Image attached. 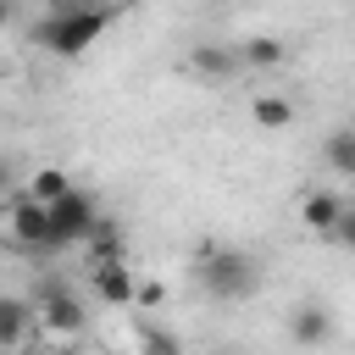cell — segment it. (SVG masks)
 I'll return each instance as SVG.
<instances>
[{"instance_id": "obj_3", "label": "cell", "mask_w": 355, "mask_h": 355, "mask_svg": "<svg viewBox=\"0 0 355 355\" xmlns=\"http://www.w3.org/2000/svg\"><path fill=\"white\" fill-rule=\"evenodd\" d=\"M194 277H200V288H205L211 300H222V305L250 300V294L261 288V266H255V255H250V250H233V244L205 250L200 266H194Z\"/></svg>"}, {"instance_id": "obj_11", "label": "cell", "mask_w": 355, "mask_h": 355, "mask_svg": "<svg viewBox=\"0 0 355 355\" xmlns=\"http://www.w3.org/2000/svg\"><path fill=\"white\" fill-rule=\"evenodd\" d=\"M183 67H189L194 78H211V83H222V78H233V72H239V55H233V44H189Z\"/></svg>"}, {"instance_id": "obj_18", "label": "cell", "mask_w": 355, "mask_h": 355, "mask_svg": "<svg viewBox=\"0 0 355 355\" xmlns=\"http://www.w3.org/2000/svg\"><path fill=\"white\" fill-rule=\"evenodd\" d=\"M17 194V166H11V155H0V200H11Z\"/></svg>"}, {"instance_id": "obj_15", "label": "cell", "mask_w": 355, "mask_h": 355, "mask_svg": "<svg viewBox=\"0 0 355 355\" xmlns=\"http://www.w3.org/2000/svg\"><path fill=\"white\" fill-rule=\"evenodd\" d=\"M67 189H78V183H72V172H67V166H39V172H33V178H28V183H22V194H28V200H33V205H55V200H61V194H67Z\"/></svg>"}, {"instance_id": "obj_13", "label": "cell", "mask_w": 355, "mask_h": 355, "mask_svg": "<svg viewBox=\"0 0 355 355\" xmlns=\"http://www.w3.org/2000/svg\"><path fill=\"white\" fill-rule=\"evenodd\" d=\"M233 55H239V67L272 72V67H283V61H288V44H283V39H272V33H255V39L233 44Z\"/></svg>"}, {"instance_id": "obj_6", "label": "cell", "mask_w": 355, "mask_h": 355, "mask_svg": "<svg viewBox=\"0 0 355 355\" xmlns=\"http://www.w3.org/2000/svg\"><path fill=\"white\" fill-rule=\"evenodd\" d=\"M349 216V200L338 194V189H305L300 194V222L311 227V233H327L333 239V227Z\"/></svg>"}, {"instance_id": "obj_5", "label": "cell", "mask_w": 355, "mask_h": 355, "mask_svg": "<svg viewBox=\"0 0 355 355\" xmlns=\"http://www.w3.org/2000/svg\"><path fill=\"white\" fill-rule=\"evenodd\" d=\"M6 239H11L17 250H39V255H44V244H50V227H44V205H33L22 189L6 200Z\"/></svg>"}, {"instance_id": "obj_10", "label": "cell", "mask_w": 355, "mask_h": 355, "mask_svg": "<svg viewBox=\"0 0 355 355\" xmlns=\"http://www.w3.org/2000/svg\"><path fill=\"white\" fill-rule=\"evenodd\" d=\"M89 288H94L100 305L128 311V305H133V266H128V261H122V266H94V272H89Z\"/></svg>"}, {"instance_id": "obj_14", "label": "cell", "mask_w": 355, "mask_h": 355, "mask_svg": "<svg viewBox=\"0 0 355 355\" xmlns=\"http://www.w3.org/2000/svg\"><path fill=\"white\" fill-rule=\"evenodd\" d=\"M133 355H183V338L150 316H133Z\"/></svg>"}, {"instance_id": "obj_7", "label": "cell", "mask_w": 355, "mask_h": 355, "mask_svg": "<svg viewBox=\"0 0 355 355\" xmlns=\"http://www.w3.org/2000/svg\"><path fill=\"white\" fill-rule=\"evenodd\" d=\"M83 255H89V272H94V266H122V261H128V239H122L116 216H105V211H100L94 233L83 239Z\"/></svg>"}, {"instance_id": "obj_19", "label": "cell", "mask_w": 355, "mask_h": 355, "mask_svg": "<svg viewBox=\"0 0 355 355\" xmlns=\"http://www.w3.org/2000/svg\"><path fill=\"white\" fill-rule=\"evenodd\" d=\"M17 22V0H0V28H11Z\"/></svg>"}, {"instance_id": "obj_8", "label": "cell", "mask_w": 355, "mask_h": 355, "mask_svg": "<svg viewBox=\"0 0 355 355\" xmlns=\"http://www.w3.org/2000/svg\"><path fill=\"white\" fill-rule=\"evenodd\" d=\"M288 338H294L300 349H322V344L333 338V311H327V305H311V300L294 305V311H288Z\"/></svg>"}, {"instance_id": "obj_16", "label": "cell", "mask_w": 355, "mask_h": 355, "mask_svg": "<svg viewBox=\"0 0 355 355\" xmlns=\"http://www.w3.org/2000/svg\"><path fill=\"white\" fill-rule=\"evenodd\" d=\"M322 161L333 166V178H355V133L349 128H333L322 139Z\"/></svg>"}, {"instance_id": "obj_2", "label": "cell", "mask_w": 355, "mask_h": 355, "mask_svg": "<svg viewBox=\"0 0 355 355\" xmlns=\"http://www.w3.org/2000/svg\"><path fill=\"white\" fill-rule=\"evenodd\" d=\"M28 305H33V333H44L55 344H78L89 333V305H83V294L61 272H44L33 283V300Z\"/></svg>"}, {"instance_id": "obj_9", "label": "cell", "mask_w": 355, "mask_h": 355, "mask_svg": "<svg viewBox=\"0 0 355 355\" xmlns=\"http://www.w3.org/2000/svg\"><path fill=\"white\" fill-rule=\"evenodd\" d=\"M33 338V305L17 294H0V355H17Z\"/></svg>"}, {"instance_id": "obj_17", "label": "cell", "mask_w": 355, "mask_h": 355, "mask_svg": "<svg viewBox=\"0 0 355 355\" xmlns=\"http://www.w3.org/2000/svg\"><path fill=\"white\" fill-rule=\"evenodd\" d=\"M161 300H166V283L133 277V311H139V316H144V311H161Z\"/></svg>"}, {"instance_id": "obj_12", "label": "cell", "mask_w": 355, "mask_h": 355, "mask_svg": "<svg viewBox=\"0 0 355 355\" xmlns=\"http://www.w3.org/2000/svg\"><path fill=\"white\" fill-rule=\"evenodd\" d=\"M250 122H255L261 133H288V128H294V100L277 94V89H266V94L250 100Z\"/></svg>"}, {"instance_id": "obj_20", "label": "cell", "mask_w": 355, "mask_h": 355, "mask_svg": "<svg viewBox=\"0 0 355 355\" xmlns=\"http://www.w3.org/2000/svg\"><path fill=\"white\" fill-rule=\"evenodd\" d=\"M211 355H239V349H211Z\"/></svg>"}, {"instance_id": "obj_1", "label": "cell", "mask_w": 355, "mask_h": 355, "mask_svg": "<svg viewBox=\"0 0 355 355\" xmlns=\"http://www.w3.org/2000/svg\"><path fill=\"white\" fill-rule=\"evenodd\" d=\"M122 11L116 6H78V0H55L44 17H39V28H33V44H44L50 55H61V61H72V55H83L89 44H100V33L116 22Z\"/></svg>"}, {"instance_id": "obj_4", "label": "cell", "mask_w": 355, "mask_h": 355, "mask_svg": "<svg viewBox=\"0 0 355 355\" xmlns=\"http://www.w3.org/2000/svg\"><path fill=\"white\" fill-rule=\"evenodd\" d=\"M94 222H100V200H94V194H83V189H67L55 205H44V227H50V244H44V255L83 244V239L94 233Z\"/></svg>"}]
</instances>
